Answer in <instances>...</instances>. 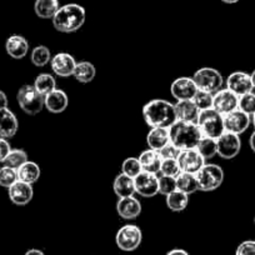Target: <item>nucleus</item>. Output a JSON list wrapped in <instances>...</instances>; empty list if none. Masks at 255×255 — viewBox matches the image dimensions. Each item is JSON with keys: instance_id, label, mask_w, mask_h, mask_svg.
I'll return each instance as SVG.
<instances>
[{"instance_id": "obj_26", "label": "nucleus", "mask_w": 255, "mask_h": 255, "mask_svg": "<svg viewBox=\"0 0 255 255\" xmlns=\"http://www.w3.org/2000/svg\"><path fill=\"white\" fill-rule=\"evenodd\" d=\"M59 8V0H35L34 3V11L40 19H53Z\"/></svg>"}, {"instance_id": "obj_36", "label": "nucleus", "mask_w": 255, "mask_h": 255, "mask_svg": "<svg viewBox=\"0 0 255 255\" xmlns=\"http://www.w3.org/2000/svg\"><path fill=\"white\" fill-rule=\"evenodd\" d=\"M18 180V170L5 165L3 168H0V186L9 189Z\"/></svg>"}, {"instance_id": "obj_14", "label": "nucleus", "mask_w": 255, "mask_h": 255, "mask_svg": "<svg viewBox=\"0 0 255 255\" xmlns=\"http://www.w3.org/2000/svg\"><path fill=\"white\" fill-rule=\"evenodd\" d=\"M238 104H239V97L237 94H234L232 90L228 89V88L220 89L219 92H217L214 94L213 109L217 110L223 117L227 115L228 113L238 109Z\"/></svg>"}, {"instance_id": "obj_5", "label": "nucleus", "mask_w": 255, "mask_h": 255, "mask_svg": "<svg viewBox=\"0 0 255 255\" xmlns=\"http://www.w3.org/2000/svg\"><path fill=\"white\" fill-rule=\"evenodd\" d=\"M16 100L20 109L29 115H36L44 108V97L34 88V85H23L18 90Z\"/></svg>"}, {"instance_id": "obj_4", "label": "nucleus", "mask_w": 255, "mask_h": 255, "mask_svg": "<svg viewBox=\"0 0 255 255\" xmlns=\"http://www.w3.org/2000/svg\"><path fill=\"white\" fill-rule=\"evenodd\" d=\"M203 136L218 139L225 133L224 118L215 109L202 110L197 122Z\"/></svg>"}, {"instance_id": "obj_9", "label": "nucleus", "mask_w": 255, "mask_h": 255, "mask_svg": "<svg viewBox=\"0 0 255 255\" xmlns=\"http://www.w3.org/2000/svg\"><path fill=\"white\" fill-rule=\"evenodd\" d=\"M217 149L218 155L220 158L230 160V159H234L240 153L242 140H240L239 135H237V134L225 131L223 135H220L217 139Z\"/></svg>"}, {"instance_id": "obj_51", "label": "nucleus", "mask_w": 255, "mask_h": 255, "mask_svg": "<svg viewBox=\"0 0 255 255\" xmlns=\"http://www.w3.org/2000/svg\"><path fill=\"white\" fill-rule=\"evenodd\" d=\"M254 224H255V217H254Z\"/></svg>"}, {"instance_id": "obj_6", "label": "nucleus", "mask_w": 255, "mask_h": 255, "mask_svg": "<svg viewBox=\"0 0 255 255\" xmlns=\"http://www.w3.org/2000/svg\"><path fill=\"white\" fill-rule=\"evenodd\" d=\"M191 78L197 84L198 89L212 93V94H215L220 89H223V85H224V78L222 73L210 67L200 68Z\"/></svg>"}, {"instance_id": "obj_27", "label": "nucleus", "mask_w": 255, "mask_h": 255, "mask_svg": "<svg viewBox=\"0 0 255 255\" xmlns=\"http://www.w3.org/2000/svg\"><path fill=\"white\" fill-rule=\"evenodd\" d=\"M176 189L183 191L184 194L190 195L195 191L199 190V184H198V179L195 174L191 173H184L181 171L178 176H176Z\"/></svg>"}, {"instance_id": "obj_7", "label": "nucleus", "mask_w": 255, "mask_h": 255, "mask_svg": "<svg viewBox=\"0 0 255 255\" xmlns=\"http://www.w3.org/2000/svg\"><path fill=\"white\" fill-rule=\"evenodd\" d=\"M199 190L214 191L224 181V171L218 164H204L197 174Z\"/></svg>"}, {"instance_id": "obj_49", "label": "nucleus", "mask_w": 255, "mask_h": 255, "mask_svg": "<svg viewBox=\"0 0 255 255\" xmlns=\"http://www.w3.org/2000/svg\"><path fill=\"white\" fill-rule=\"evenodd\" d=\"M250 77H252L253 87H254V89H255V70H254V72H253V73H252V74H250Z\"/></svg>"}, {"instance_id": "obj_47", "label": "nucleus", "mask_w": 255, "mask_h": 255, "mask_svg": "<svg viewBox=\"0 0 255 255\" xmlns=\"http://www.w3.org/2000/svg\"><path fill=\"white\" fill-rule=\"evenodd\" d=\"M249 145H250V149H252V150L255 153V130L253 131V134H252V135H250Z\"/></svg>"}, {"instance_id": "obj_10", "label": "nucleus", "mask_w": 255, "mask_h": 255, "mask_svg": "<svg viewBox=\"0 0 255 255\" xmlns=\"http://www.w3.org/2000/svg\"><path fill=\"white\" fill-rule=\"evenodd\" d=\"M223 118H224L225 131L237 134V135L245 133L248 130V128H249L250 123H252V117L245 114L240 109L233 110V112L228 113Z\"/></svg>"}, {"instance_id": "obj_32", "label": "nucleus", "mask_w": 255, "mask_h": 255, "mask_svg": "<svg viewBox=\"0 0 255 255\" xmlns=\"http://www.w3.org/2000/svg\"><path fill=\"white\" fill-rule=\"evenodd\" d=\"M51 53L48 49V46L45 45H38L33 49L30 54L31 63L38 68H43L45 65H48L51 60Z\"/></svg>"}, {"instance_id": "obj_33", "label": "nucleus", "mask_w": 255, "mask_h": 255, "mask_svg": "<svg viewBox=\"0 0 255 255\" xmlns=\"http://www.w3.org/2000/svg\"><path fill=\"white\" fill-rule=\"evenodd\" d=\"M195 149L199 151L200 155H202L205 160H207V159L214 158V156L218 154L217 139L202 136V139L199 140V143H198L197 148Z\"/></svg>"}, {"instance_id": "obj_21", "label": "nucleus", "mask_w": 255, "mask_h": 255, "mask_svg": "<svg viewBox=\"0 0 255 255\" xmlns=\"http://www.w3.org/2000/svg\"><path fill=\"white\" fill-rule=\"evenodd\" d=\"M5 50L10 58L20 60V59L25 58L26 54H28L29 43L23 35L14 34V35L9 36V38L6 39Z\"/></svg>"}, {"instance_id": "obj_40", "label": "nucleus", "mask_w": 255, "mask_h": 255, "mask_svg": "<svg viewBox=\"0 0 255 255\" xmlns=\"http://www.w3.org/2000/svg\"><path fill=\"white\" fill-rule=\"evenodd\" d=\"M176 190V178L173 176H159V194L169 195Z\"/></svg>"}, {"instance_id": "obj_8", "label": "nucleus", "mask_w": 255, "mask_h": 255, "mask_svg": "<svg viewBox=\"0 0 255 255\" xmlns=\"http://www.w3.org/2000/svg\"><path fill=\"white\" fill-rule=\"evenodd\" d=\"M143 240V233L135 224L123 225L115 235V243L123 252H134L138 249Z\"/></svg>"}, {"instance_id": "obj_43", "label": "nucleus", "mask_w": 255, "mask_h": 255, "mask_svg": "<svg viewBox=\"0 0 255 255\" xmlns=\"http://www.w3.org/2000/svg\"><path fill=\"white\" fill-rule=\"evenodd\" d=\"M11 146L9 141L4 138H0V163H4L8 154L10 153Z\"/></svg>"}, {"instance_id": "obj_17", "label": "nucleus", "mask_w": 255, "mask_h": 255, "mask_svg": "<svg viewBox=\"0 0 255 255\" xmlns=\"http://www.w3.org/2000/svg\"><path fill=\"white\" fill-rule=\"evenodd\" d=\"M8 194L13 204L23 207L31 202L34 197V189L31 184L18 180L8 189Z\"/></svg>"}, {"instance_id": "obj_19", "label": "nucleus", "mask_w": 255, "mask_h": 255, "mask_svg": "<svg viewBox=\"0 0 255 255\" xmlns=\"http://www.w3.org/2000/svg\"><path fill=\"white\" fill-rule=\"evenodd\" d=\"M19 129V123L15 114L8 108L0 109V138H13Z\"/></svg>"}, {"instance_id": "obj_22", "label": "nucleus", "mask_w": 255, "mask_h": 255, "mask_svg": "<svg viewBox=\"0 0 255 255\" xmlns=\"http://www.w3.org/2000/svg\"><path fill=\"white\" fill-rule=\"evenodd\" d=\"M176 113V119L181 122L188 123H197L199 118L200 110L198 109L197 105L193 100H180L174 104Z\"/></svg>"}, {"instance_id": "obj_41", "label": "nucleus", "mask_w": 255, "mask_h": 255, "mask_svg": "<svg viewBox=\"0 0 255 255\" xmlns=\"http://www.w3.org/2000/svg\"><path fill=\"white\" fill-rule=\"evenodd\" d=\"M180 149L176 148L174 144L168 143L164 148H161L160 150L158 151L159 155L161 156L163 160H168V159H178L179 154H180Z\"/></svg>"}, {"instance_id": "obj_2", "label": "nucleus", "mask_w": 255, "mask_h": 255, "mask_svg": "<svg viewBox=\"0 0 255 255\" xmlns=\"http://www.w3.org/2000/svg\"><path fill=\"white\" fill-rule=\"evenodd\" d=\"M85 19V9L79 4L70 3L60 6L51 21L54 28L60 33H74L84 25Z\"/></svg>"}, {"instance_id": "obj_25", "label": "nucleus", "mask_w": 255, "mask_h": 255, "mask_svg": "<svg viewBox=\"0 0 255 255\" xmlns=\"http://www.w3.org/2000/svg\"><path fill=\"white\" fill-rule=\"evenodd\" d=\"M139 161H140V165L143 171H146V173H153L156 174L160 171L161 166V156L159 155V153L156 150H153V149H146L143 153L139 155Z\"/></svg>"}, {"instance_id": "obj_15", "label": "nucleus", "mask_w": 255, "mask_h": 255, "mask_svg": "<svg viewBox=\"0 0 255 255\" xmlns=\"http://www.w3.org/2000/svg\"><path fill=\"white\" fill-rule=\"evenodd\" d=\"M176 160H178L181 171L191 174H197L205 164V159L200 155L197 149L181 150Z\"/></svg>"}, {"instance_id": "obj_46", "label": "nucleus", "mask_w": 255, "mask_h": 255, "mask_svg": "<svg viewBox=\"0 0 255 255\" xmlns=\"http://www.w3.org/2000/svg\"><path fill=\"white\" fill-rule=\"evenodd\" d=\"M24 255H45L44 252H41L40 249H30L25 253Z\"/></svg>"}, {"instance_id": "obj_3", "label": "nucleus", "mask_w": 255, "mask_h": 255, "mask_svg": "<svg viewBox=\"0 0 255 255\" xmlns=\"http://www.w3.org/2000/svg\"><path fill=\"white\" fill-rule=\"evenodd\" d=\"M202 131L197 123H188L176 120L169 128V138L170 143L174 144L180 150L195 149L202 139Z\"/></svg>"}, {"instance_id": "obj_28", "label": "nucleus", "mask_w": 255, "mask_h": 255, "mask_svg": "<svg viewBox=\"0 0 255 255\" xmlns=\"http://www.w3.org/2000/svg\"><path fill=\"white\" fill-rule=\"evenodd\" d=\"M40 166L34 161H26L20 168L18 169V179L24 183H28L33 185L34 183L39 180L40 178Z\"/></svg>"}, {"instance_id": "obj_29", "label": "nucleus", "mask_w": 255, "mask_h": 255, "mask_svg": "<svg viewBox=\"0 0 255 255\" xmlns=\"http://www.w3.org/2000/svg\"><path fill=\"white\" fill-rule=\"evenodd\" d=\"M97 75V69L93 65L90 61H79L77 63V67H75L74 74L73 77L78 80L82 84H88V83L93 82Z\"/></svg>"}, {"instance_id": "obj_45", "label": "nucleus", "mask_w": 255, "mask_h": 255, "mask_svg": "<svg viewBox=\"0 0 255 255\" xmlns=\"http://www.w3.org/2000/svg\"><path fill=\"white\" fill-rule=\"evenodd\" d=\"M166 255H189V253L184 249H173L166 253Z\"/></svg>"}, {"instance_id": "obj_50", "label": "nucleus", "mask_w": 255, "mask_h": 255, "mask_svg": "<svg viewBox=\"0 0 255 255\" xmlns=\"http://www.w3.org/2000/svg\"><path fill=\"white\" fill-rule=\"evenodd\" d=\"M252 122H253V125H254V128H255V113L252 115Z\"/></svg>"}, {"instance_id": "obj_42", "label": "nucleus", "mask_w": 255, "mask_h": 255, "mask_svg": "<svg viewBox=\"0 0 255 255\" xmlns=\"http://www.w3.org/2000/svg\"><path fill=\"white\" fill-rule=\"evenodd\" d=\"M235 255H255V240H245L240 243Z\"/></svg>"}, {"instance_id": "obj_34", "label": "nucleus", "mask_w": 255, "mask_h": 255, "mask_svg": "<svg viewBox=\"0 0 255 255\" xmlns=\"http://www.w3.org/2000/svg\"><path fill=\"white\" fill-rule=\"evenodd\" d=\"M26 161H28V154H26L25 150H23V149H11L3 164L5 166L18 170Z\"/></svg>"}, {"instance_id": "obj_18", "label": "nucleus", "mask_w": 255, "mask_h": 255, "mask_svg": "<svg viewBox=\"0 0 255 255\" xmlns=\"http://www.w3.org/2000/svg\"><path fill=\"white\" fill-rule=\"evenodd\" d=\"M117 213L122 219H136L141 214V204L135 197L120 198L117 203Z\"/></svg>"}, {"instance_id": "obj_24", "label": "nucleus", "mask_w": 255, "mask_h": 255, "mask_svg": "<svg viewBox=\"0 0 255 255\" xmlns=\"http://www.w3.org/2000/svg\"><path fill=\"white\" fill-rule=\"evenodd\" d=\"M168 143H170V138H169V129L166 128H151L146 134V144L149 149L159 151Z\"/></svg>"}, {"instance_id": "obj_12", "label": "nucleus", "mask_w": 255, "mask_h": 255, "mask_svg": "<svg viewBox=\"0 0 255 255\" xmlns=\"http://www.w3.org/2000/svg\"><path fill=\"white\" fill-rule=\"evenodd\" d=\"M50 67L56 77H73L75 67H77V61H75L74 56H73L72 54L58 53L51 58Z\"/></svg>"}, {"instance_id": "obj_31", "label": "nucleus", "mask_w": 255, "mask_h": 255, "mask_svg": "<svg viewBox=\"0 0 255 255\" xmlns=\"http://www.w3.org/2000/svg\"><path fill=\"white\" fill-rule=\"evenodd\" d=\"M34 88L40 93L43 97L50 94L51 92L56 89V80L55 78L48 73H41L36 77L35 82H34Z\"/></svg>"}, {"instance_id": "obj_11", "label": "nucleus", "mask_w": 255, "mask_h": 255, "mask_svg": "<svg viewBox=\"0 0 255 255\" xmlns=\"http://www.w3.org/2000/svg\"><path fill=\"white\" fill-rule=\"evenodd\" d=\"M135 183V193L144 198H153L159 194V178L156 174L141 171L138 176L134 178Z\"/></svg>"}, {"instance_id": "obj_1", "label": "nucleus", "mask_w": 255, "mask_h": 255, "mask_svg": "<svg viewBox=\"0 0 255 255\" xmlns=\"http://www.w3.org/2000/svg\"><path fill=\"white\" fill-rule=\"evenodd\" d=\"M143 119L150 128H169L176 122L175 107L164 99H153L143 107Z\"/></svg>"}, {"instance_id": "obj_39", "label": "nucleus", "mask_w": 255, "mask_h": 255, "mask_svg": "<svg viewBox=\"0 0 255 255\" xmlns=\"http://www.w3.org/2000/svg\"><path fill=\"white\" fill-rule=\"evenodd\" d=\"M159 173H160L161 175L176 178V176L181 173V169L180 166H179V163L176 159H168V160L161 161L160 171H159Z\"/></svg>"}, {"instance_id": "obj_38", "label": "nucleus", "mask_w": 255, "mask_h": 255, "mask_svg": "<svg viewBox=\"0 0 255 255\" xmlns=\"http://www.w3.org/2000/svg\"><path fill=\"white\" fill-rule=\"evenodd\" d=\"M238 109L244 112L245 114L252 117L255 113V93L250 92L248 94L239 97V104H238Z\"/></svg>"}, {"instance_id": "obj_48", "label": "nucleus", "mask_w": 255, "mask_h": 255, "mask_svg": "<svg viewBox=\"0 0 255 255\" xmlns=\"http://www.w3.org/2000/svg\"><path fill=\"white\" fill-rule=\"evenodd\" d=\"M222 1L225 4H235V3H238L239 0H222Z\"/></svg>"}, {"instance_id": "obj_13", "label": "nucleus", "mask_w": 255, "mask_h": 255, "mask_svg": "<svg viewBox=\"0 0 255 255\" xmlns=\"http://www.w3.org/2000/svg\"><path fill=\"white\" fill-rule=\"evenodd\" d=\"M198 87L193 78L180 77L171 83L170 93L173 98H175L176 102L180 100H193L198 92Z\"/></svg>"}, {"instance_id": "obj_23", "label": "nucleus", "mask_w": 255, "mask_h": 255, "mask_svg": "<svg viewBox=\"0 0 255 255\" xmlns=\"http://www.w3.org/2000/svg\"><path fill=\"white\" fill-rule=\"evenodd\" d=\"M113 190L118 198H128L134 197L135 194V183L134 178L127 175V174H119L115 176L113 181Z\"/></svg>"}, {"instance_id": "obj_16", "label": "nucleus", "mask_w": 255, "mask_h": 255, "mask_svg": "<svg viewBox=\"0 0 255 255\" xmlns=\"http://www.w3.org/2000/svg\"><path fill=\"white\" fill-rule=\"evenodd\" d=\"M227 88L232 90L234 94H237L238 97L248 94V93L253 92V89H254L252 77L245 72L232 73L227 79Z\"/></svg>"}, {"instance_id": "obj_37", "label": "nucleus", "mask_w": 255, "mask_h": 255, "mask_svg": "<svg viewBox=\"0 0 255 255\" xmlns=\"http://www.w3.org/2000/svg\"><path fill=\"white\" fill-rule=\"evenodd\" d=\"M213 99H214V94L204 92V90H198L195 97L193 98V102H194V104L197 105L198 109L202 112V110L212 109Z\"/></svg>"}, {"instance_id": "obj_35", "label": "nucleus", "mask_w": 255, "mask_h": 255, "mask_svg": "<svg viewBox=\"0 0 255 255\" xmlns=\"http://www.w3.org/2000/svg\"><path fill=\"white\" fill-rule=\"evenodd\" d=\"M143 171L140 165V161L138 158H128L123 161L122 164V173L127 174V175L131 176V178H135L139 174Z\"/></svg>"}, {"instance_id": "obj_44", "label": "nucleus", "mask_w": 255, "mask_h": 255, "mask_svg": "<svg viewBox=\"0 0 255 255\" xmlns=\"http://www.w3.org/2000/svg\"><path fill=\"white\" fill-rule=\"evenodd\" d=\"M8 97H6V94L4 92H1L0 90V109H4V108H8Z\"/></svg>"}, {"instance_id": "obj_30", "label": "nucleus", "mask_w": 255, "mask_h": 255, "mask_svg": "<svg viewBox=\"0 0 255 255\" xmlns=\"http://www.w3.org/2000/svg\"><path fill=\"white\" fill-rule=\"evenodd\" d=\"M166 207L171 210V212H183L188 208L189 204V195L184 194L183 191L178 190L173 191L171 194L166 195Z\"/></svg>"}, {"instance_id": "obj_20", "label": "nucleus", "mask_w": 255, "mask_h": 255, "mask_svg": "<svg viewBox=\"0 0 255 255\" xmlns=\"http://www.w3.org/2000/svg\"><path fill=\"white\" fill-rule=\"evenodd\" d=\"M69 105V98L65 92L55 89L50 94L44 97V107L53 114H60Z\"/></svg>"}]
</instances>
